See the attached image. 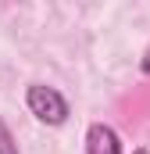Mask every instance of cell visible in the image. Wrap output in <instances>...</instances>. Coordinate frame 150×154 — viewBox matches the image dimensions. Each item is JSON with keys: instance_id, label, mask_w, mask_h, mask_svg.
Segmentation results:
<instances>
[{"instance_id": "cell-3", "label": "cell", "mask_w": 150, "mask_h": 154, "mask_svg": "<svg viewBox=\"0 0 150 154\" xmlns=\"http://www.w3.org/2000/svg\"><path fill=\"white\" fill-rule=\"evenodd\" d=\"M0 154H18V143H14L11 129L4 125V118H0Z\"/></svg>"}, {"instance_id": "cell-5", "label": "cell", "mask_w": 150, "mask_h": 154, "mask_svg": "<svg viewBox=\"0 0 150 154\" xmlns=\"http://www.w3.org/2000/svg\"><path fill=\"white\" fill-rule=\"evenodd\" d=\"M132 154H147V147H140V151H132Z\"/></svg>"}, {"instance_id": "cell-4", "label": "cell", "mask_w": 150, "mask_h": 154, "mask_svg": "<svg viewBox=\"0 0 150 154\" xmlns=\"http://www.w3.org/2000/svg\"><path fill=\"white\" fill-rule=\"evenodd\" d=\"M143 72H150V54H147V61H143Z\"/></svg>"}, {"instance_id": "cell-2", "label": "cell", "mask_w": 150, "mask_h": 154, "mask_svg": "<svg viewBox=\"0 0 150 154\" xmlns=\"http://www.w3.org/2000/svg\"><path fill=\"white\" fill-rule=\"evenodd\" d=\"M86 154H122L118 133L111 125H104V122L89 125V133H86Z\"/></svg>"}, {"instance_id": "cell-1", "label": "cell", "mask_w": 150, "mask_h": 154, "mask_svg": "<svg viewBox=\"0 0 150 154\" xmlns=\"http://www.w3.org/2000/svg\"><path fill=\"white\" fill-rule=\"evenodd\" d=\"M25 104H29V111L39 118V122H46V125H61L64 118H68V100L54 90V86H29V93H25Z\"/></svg>"}]
</instances>
